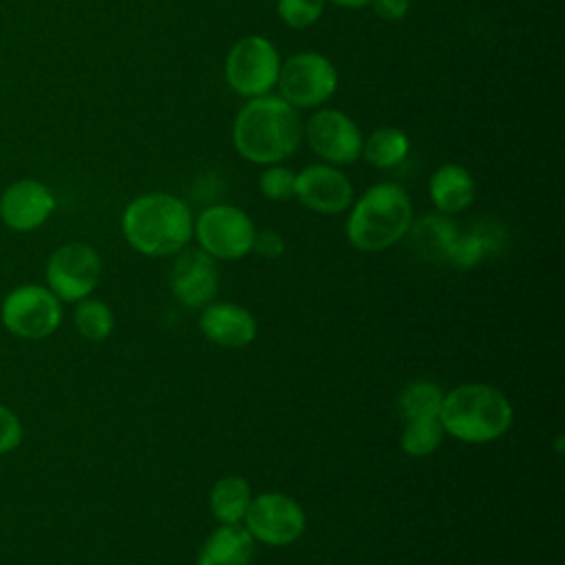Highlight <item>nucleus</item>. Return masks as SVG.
Wrapping results in <instances>:
<instances>
[{
    "label": "nucleus",
    "mask_w": 565,
    "mask_h": 565,
    "mask_svg": "<svg viewBox=\"0 0 565 565\" xmlns=\"http://www.w3.org/2000/svg\"><path fill=\"white\" fill-rule=\"evenodd\" d=\"M223 73L227 86L247 99L269 95L280 73L278 49L263 35H245L227 51Z\"/></svg>",
    "instance_id": "5"
},
{
    "label": "nucleus",
    "mask_w": 565,
    "mask_h": 565,
    "mask_svg": "<svg viewBox=\"0 0 565 565\" xmlns=\"http://www.w3.org/2000/svg\"><path fill=\"white\" fill-rule=\"evenodd\" d=\"M102 258L86 243L57 247L46 263L49 289L64 302L84 300L99 282Z\"/></svg>",
    "instance_id": "9"
},
{
    "label": "nucleus",
    "mask_w": 565,
    "mask_h": 565,
    "mask_svg": "<svg viewBox=\"0 0 565 565\" xmlns=\"http://www.w3.org/2000/svg\"><path fill=\"white\" fill-rule=\"evenodd\" d=\"M411 152V139L402 128L384 126L373 130L369 137L362 139L360 157L366 159L369 166L388 170L399 166Z\"/></svg>",
    "instance_id": "20"
},
{
    "label": "nucleus",
    "mask_w": 565,
    "mask_h": 565,
    "mask_svg": "<svg viewBox=\"0 0 565 565\" xmlns=\"http://www.w3.org/2000/svg\"><path fill=\"white\" fill-rule=\"evenodd\" d=\"M252 503V488L238 475L221 477L210 490V512L218 523H243Z\"/></svg>",
    "instance_id": "19"
},
{
    "label": "nucleus",
    "mask_w": 565,
    "mask_h": 565,
    "mask_svg": "<svg viewBox=\"0 0 565 565\" xmlns=\"http://www.w3.org/2000/svg\"><path fill=\"white\" fill-rule=\"evenodd\" d=\"M256 541L243 523H218L203 541L196 565H249Z\"/></svg>",
    "instance_id": "16"
},
{
    "label": "nucleus",
    "mask_w": 565,
    "mask_h": 565,
    "mask_svg": "<svg viewBox=\"0 0 565 565\" xmlns=\"http://www.w3.org/2000/svg\"><path fill=\"white\" fill-rule=\"evenodd\" d=\"M53 210H55L53 192L35 179H20L11 183L0 196V216L4 225L18 232H29L40 227L51 216Z\"/></svg>",
    "instance_id": "14"
},
{
    "label": "nucleus",
    "mask_w": 565,
    "mask_h": 565,
    "mask_svg": "<svg viewBox=\"0 0 565 565\" xmlns=\"http://www.w3.org/2000/svg\"><path fill=\"white\" fill-rule=\"evenodd\" d=\"M444 391L428 380L411 382L402 388L397 397V413L404 422L422 417H439Z\"/></svg>",
    "instance_id": "21"
},
{
    "label": "nucleus",
    "mask_w": 565,
    "mask_h": 565,
    "mask_svg": "<svg viewBox=\"0 0 565 565\" xmlns=\"http://www.w3.org/2000/svg\"><path fill=\"white\" fill-rule=\"evenodd\" d=\"M77 331L90 340V342H102L110 335L115 327V316L110 307L102 300H79L75 313H73Z\"/></svg>",
    "instance_id": "23"
},
{
    "label": "nucleus",
    "mask_w": 565,
    "mask_h": 565,
    "mask_svg": "<svg viewBox=\"0 0 565 565\" xmlns=\"http://www.w3.org/2000/svg\"><path fill=\"white\" fill-rule=\"evenodd\" d=\"M199 329L203 338L221 349H243L256 340V318L236 302H207L201 307Z\"/></svg>",
    "instance_id": "15"
},
{
    "label": "nucleus",
    "mask_w": 565,
    "mask_h": 565,
    "mask_svg": "<svg viewBox=\"0 0 565 565\" xmlns=\"http://www.w3.org/2000/svg\"><path fill=\"white\" fill-rule=\"evenodd\" d=\"M413 223V201L393 181L366 188L349 207L347 241L360 252H384L399 243Z\"/></svg>",
    "instance_id": "3"
},
{
    "label": "nucleus",
    "mask_w": 565,
    "mask_h": 565,
    "mask_svg": "<svg viewBox=\"0 0 565 565\" xmlns=\"http://www.w3.org/2000/svg\"><path fill=\"white\" fill-rule=\"evenodd\" d=\"M457 234L459 230L452 223V218L441 212L413 218L406 232V236L411 238V247L428 260H446L448 249L457 238Z\"/></svg>",
    "instance_id": "18"
},
{
    "label": "nucleus",
    "mask_w": 565,
    "mask_h": 565,
    "mask_svg": "<svg viewBox=\"0 0 565 565\" xmlns=\"http://www.w3.org/2000/svg\"><path fill=\"white\" fill-rule=\"evenodd\" d=\"M444 435L439 417L408 419L399 433V446L408 457H428L441 446Z\"/></svg>",
    "instance_id": "22"
},
{
    "label": "nucleus",
    "mask_w": 565,
    "mask_h": 565,
    "mask_svg": "<svg viewBox=\"0 0 565 565\" xmlns=\"http://www.w3.org/2000/svg\"><path fill=\"white\" fill-rule=\"evenodd\" d=\"M302 137L324 163L338 168L360 159L364 139L358 124L335 108H318L302 126Z\"/></svg>",
    "instance_id": "10"
},
{
    "label": "nucleus",
    "mask_w": 565,
    "mask_h": 565,
    "mask_svg": "<svg viewBox=\"0 0 565 565\" xmlns=\"http://www.w3.org/2000/svg\"><path fill=\"white\" fill-rule=\"evenodd\" d=\"M428 194L437 212L457 214L472 205L477 185L472 174L459 163L439 166L428 179Z\"/></svg>",
    "instance_id": "17"
},
{
    "label": "nucleus",
    "mask_w": 565,
    "mask_h": 565,
    "mask_svg": "<svg viewBox=\"0 0 565 565\" xmlns=\"http://www.w3.org/2000/svg\"><path fill=\"white\" fill-rule=\"evenodd\" d=\"M302 126L300 113L280 95H260L236 113L232 143L252 163H282L300 148Z\"/></svg>",
    "instance_id": "1"
},
{
    "label": "nucleus",
    "mask_w": 565,
    "mask_h": 565,
    "mask_svg": "<svg viewBox=\"0 0 565 565\" xmlns=\"http://www.w3.org/2000/svg\"><path fill=\"white\" fill-rule=\"evenodd\" d=\"M276 86L280 97L296 110L318 108L333 97L338 88V71L327 55L300 51L280 62Z\"/></svg>",
    "instance_id": "6"
},
{
    "label": "nucleus",
    "mask_w": 565,
    "mask_h": 565,
    "mask_svg": "<svg viewBox=\"0 0 565 565\" xmlns=\"http://www.w3.org/2000/svg\"><path fill=\"white\" fill-rule=\"evenodd\" d=\"M282 249H285V241L276 230H260V232L256 230L252 252H256L265 258H276L282 254Z\"/></svg>",
    "instance_id": "28"
},
{
    "label": "nucleus",
    "mask_w": 565,
    "mask_h": 565,
    "mask_svg": "<svg viewBox=\"0 0 565 565\" xmlns=\"http://www.w3.org/2000/svg\"><path fill=\"white\" fill-rule=\"evenodd\" d=\"M60 298L40 285L13 289L2 302L4 327L22 338H44L60 327Z\"/></svg>",
    "instance_id": "11"
},
{
    "label": "nucleus",
    "mask_w": 565,
    "mask_h": 565,
    "mask_svg": "<svg viewBox=\"0 0 565 565\" xmlns=\"http://www.w3.org/2000/svg\"><path fill=\"white\" fill-rule=\"evenodd\" d=\"M371 7L380 20L397 22L408 13L411 0H371Z\"/></svg>",
    "instance_id": "29"
},
{
    "label": "nucleus",
    "mask_w": 565,
    "mask_h": 565,
    "mask_svg": "<svg viewBox=\"0 0 565 565\" xmlns=\"http://www.w3.org/2000/svg\"><path fill=\"white\" fill-rule=\"evenodd\" d=\"M439 422L446 435L463 444H488L510 430L514 408L499 388L468 382L444 393Z\"/></svg>",
    "instance_id": "4"
},
{
    "label": "nucleus",
    "mask_w": 565,
    "mask_h": 565,
    "mask_svg": "<svg viewBox=\"0 0 565 565\" xmlns=\"http://www.w3.org/2000/svg\"><path fill=\"white\" fill-rule=\"evenodd\" d=\"M294 196L311 212L340 214L353 203V183L331 163H311L296 172Z\"/></svg>",
    "instance_id": "12"
},
{
    "label": "nucleus",
    "mask_w": 565,
    "mask_h": 565,
    "mask_svg": "<svg viewBox=\"0 0 565 565\" xmlns=\"http://www.w3.org/2000/svg\"><path fill=\"white\" fill-rule=\"evenodd\" d=\"M338 7H344V9H362V7H369L371 0H329Z\"/></svg>",
    "instance_id": "30"
},
{
    "label": "nucleus",
    "mask_w": 565,
    "mask_h": 565,
    "mask_svg": "<svg viewBox=\"0 0 565 565\" xmlns=\"http://www.w3.org/2000/svg\"><path fill=\"white\" fill-rule=\"evenodd\" d=\"M170 291L190 309H201L214 300L218 291V267L216 260L203 249H181L174 254L170 267Z\"/></svg>",
    "instance_id": "13"
},
{
    "label": "nucleus",
    "mask_w": 565,
    "mask_h": 565,
    "mask_svg": "<svg viewBox=\"0 0 565 565\" xmlns=\"http://www.w3.org/2000/svg\"><path fill=\"white\" fill-rule=\"evenodd\" d=\"M486 252L488 243L483 236H479L477 232H459L448 249L446 263H450L457 269H470L486 256Z\"/></svg>",
    "instance_id": "26"
},
{
    "label": "nucleus",
    "mask_w": 565,
    "mask_h": 565,
    "mask_svg": "<svg viewBox=\"0 0 565 565\" xmlns=\"http://www.w3.org/2000/svg\"><path fill=\"white\" fill-rule=\"evenodd\" d=\"M20 441H22V428L18 417L9 408L0 406V455L13 450Z\"/></svg>",
    "instance_id": "27"
},
{
    "label": "nucleus",
    "mask_w": 565,
    "mask_h": 565,
    "mask_svg": "<svg viewBox=\"0 0 565 565\" xmlns=\"http://www.w3.org/2000/svg\"><path fill=\"white\" fill-rule=\"evenodd\" d=\"M294 183L296 172L282 163L265 166V170L258 177V190L269 201H287L294 196Z\"/></svg>",
    "instance_id": "25"
},
{
    "label": "nucleus",
    "mask_w": 565,
    "mask_h": 565,
    "mask_svg": "<svg viewBox=\"0 0 565 565\" xmlns=\"http://www.w3.org/2000/svg\"><path fill=\"white\" fill-rule=\"evenodd\" d=\"M121 232L128 245L143 256H174L194 236V214L183 199L170 192H146L124 207Z\"/></svg>",
    "instance_id": "2"
},
{
    "label": "nucleus",
    "mask_w": 565,
    "mask_h": 565,
    "mask_svg": "<svg viewBox=\"0 0 565 565\" xmlns=\"http://www.w3.org/2000/svg\"><path fill=\"white\" fill-rule=\"evenodd\" d=\"M254 221L249 214L230 203H216L194 218V238L199 249L214 260H241L254 245Z\"/></svg>",
    "instance_id": "7"
},
{
    "label": "nucleus",
    "mask_w": 565,
    "mask_h": 565,
    "mask_svg": "<svg viewBox=\"0 0 565 565\" xmlns=\"http://www.w3.org/2000/svg\"><path fill=\"white\" fill-rule=\"evenodd\" d=\"M324 2L327 0H276V13L287 26L307 29L320 20Z\"/></svg>",
    "instance_id": "24"
},
{
    "label": "nucleus",
    "mask_w": 565,
    "mask_h": 565,
    "mask_svg": "<svg viewBox=\"0 0 565 565\" xmlns=\"http://www.w3.org/2000/svg\"><path fill=\"white\" fill-rule=\"evenodd\" d=\"M243 525L256 543L287 547L305 534L307 516L294 497L282 492H263L252 497Z\"/></svg>",
    "instance_id": "8"
}]
</instances>
